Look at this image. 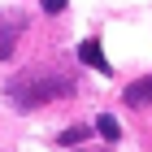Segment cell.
<instances>
[{"mask_svg":"<svg viewBox=\"0 0 152 152\" xmlns=\"http://www.w3.org/2000/svg\"><path fill=\"white\" fill-rule=\"evenodd\" d=\"M22 31H26V18H22V13H0V61L13 57V48H18Z\"/></svg>","mask_w":152,"mask_h":152,"instance_id":"7a4b0ae2","label":"cell"},{"mask_svg":"<svg viewBox=\"0 0 152 152\" xmlns=\"http://www.w3.org/2000/svg\"><path fill=\"white\" fill-rule=\"evenodd\" d=\"M96 130H100V139H109V143L122 139V126H117V117H113V113H100V117H96Z\"/></svg>","mask_w":152,"mask_h":152,"instance_id":"5b68a950","label":"cell"},{"mask_svg":"<svg viewBox=\"0 0 152 152\" xmlns=\"http://www.w3.org/2000/svg\"><path fill=\"white\" fill-rule=\"evenodd\" d=\"M122 104L126 109H148L152 104V74H143V78L130 83L126 91H122Z\"/></svg>","mask_w":152,"mask_h":152,"instance_id":"3957f363","label":"cell"},{"mask_svg":"<svg viewBox=\"0 0 152 152\" xmlns=\"http://www.w3.org/2000/svg\"><path fill=\"white\" fill-rule=\"evenodd\" d=\"M91 130H96V126H70V130H61V135H57V143H61V148H74V143L91 139Z\"/></svg>","mask_w":152,"mask_h":152,"instance_id":"8992f818","label":"cell"},{"mask_svg":"<svg viewBox=\"0 0 152 152\" xmlns=\"http://www.w3.org/2000/svg\"><path fill=\"white\" fill-rule=\"evenodd\" d=\"M39 4H44V13H61L65 4H70V0H39Z\"/></svg>","mask_w":152,"mask_h":152,"instance_id":"52a82bcc","label":"cell"},{"mask_svg":"<svg viewBox=\"0 0 152 152\" xmlns=\"http://www.w3.org/2000/svg\"><path fill=\"white\" fill-rule=\"evenodd\" d=\"M78 61H83V65H91V70H100V74H113V65H109V57H104V48L96 44V39H83V44H78Z\"/></svg>","mask_w":152,"mask_h":152,"instance_id":"277c9868","label":"cell"},{"mask_svg":"<svg viewBox=\"0 0 152 152\" xmlns=\"http://www.w3.org/2000/svg\"><path fill=\"white\" fill-rule=\"evenodd\" d=\"M4 96H9L13 109H39V104H48V100L74 96V74H65V70H39L35 65V70L9 78Z\"/></svg>","mask_w":152,"mask_h":152,"instance_id":"6da1fadb","label":"cell"}]
</instances>
